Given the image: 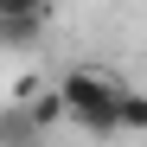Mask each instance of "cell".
Listing matches in <instances>:
<instances>
[{"label":"cell","mask_w":147,"mask_h":147,"mask_svg":"<svg viewBox=\"0 0 147 147\" xmlns=\"http://www.w3.org/2000/svg\"><path fill=\"white\" fill-rule=\"evenodd\" d=\"M121 77H109V70H96V64H70L64 77H58V96H64V121H77L83 134H121L115 128V109H121Z\"/></svg>","instance_id":"obj_1"},{"label":"cell","mask_w":147,"mask_h":147,"mask_svg":"<svg viewBox=\"0 0 147 147\" xmlns=\"http://www.w3.org/2000/svg\"><path fill=\"white\" fill-rule=\"evenodd\" d=\"M38 141H45V121H38L26 102L0 109V147H38Z\"/></svg>","instance_id":"obj_2"},{"label":"cell","mask_w":147,"mask_h":147,"mask_svg":"<svg viewBox=\"0 0 147 147\" xmlns=\"http://www.w3.org/2000/svg\"><path fill=\"white\" fill-rule=\"evenodd\" d=\"M45 26H51V19H0V45H7V51H32L45 38Z\"/></svg>","instance_id":"obj_3"},{"label":"cell","mask_w":147,"mask_h":147,"mask_svg":"<svg viewBox=\"0 0 147 147\" xmlns=\"http://www.w3.org/2000/svg\"><path fill=\"white\" fill-rule=\"evenodd\" d=\"M115 128H121V134H147V90H121Z\"/></svg>","instance_id":"obj_4"},{"label":"cell","mask_w":147,"mask_h":147,"mask_svg":"<svg viewBox=\"0 0 147 147\" xmlns=\"http://www.w3.org/2000/svg\"><path fill=\"white\" fill-rule=\"evenodd\" d=\"M58 0H0V19H51Z\"/></svg>","instance_id":"obj_5"}]
</instances>
